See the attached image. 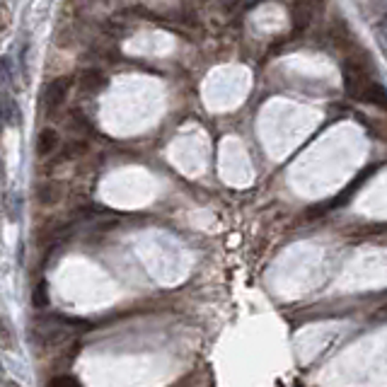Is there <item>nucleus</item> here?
<instances>
[{"instance_id":"20e7f679","label":"nucleus","mask_w":387,"mask_h":387,"mask_svg":"<svg viewBox=\"0 0 387 387\" xmlns=\"http://www.w3.org/2000/svg\"><path fill=\"white\" fill-rule=\"evenodd\" d=\"M73 85V78H56V80H51L46 85V90H44V109L51 114V111H56L58 107L63 105V100H66L68 90H71Z\"/></svg>"},{"instance_id":"ddd939ff","label":"nucleus","mask_w":387,"mask_h":387,"mask_svg":"<svg viewBox=\"0 0 387 387\" xmlns=\"http://www.w3.org/2000/svg\"><path fill=\"white\" fill-rule=\"evenodd\" d=\"M10 24V10L8 5H0V29H5Z\"/></svg>"},{"instance_id":"423d86ee","label":"nucleus","mask_w":387,"mask_h":387,"mask_svg":"<svg viewBox=\"0 0 387 387\" xmlns=\"http://www.w3.org/2000/svg\"><path fill=\"white\" fill-rule=\"evenodd\" d=\"M0 121L8 126H15L19 121V109L17 105H15L12 95L10 92H0Z\"/></svg>"},{"instance_id":"9b49d317","label":"nucleus","mask_w":387,"mask_h":387,"mask_svg":"<svg viewBox=\"0 0 387 387\" xmlns=\"http://www.w3.org/2000/svg\"><path fill=\"white\" fill-rule=\"evenodd\" d=\"M46 387H80V383L71 375H56L53 380H48Z\"/></svg>"},{"instance_id":"0eeeda50","label":"nucleus","mask_w":387,"mask_h":387,"mask_svg":"<svg viewBox=\"0 0 387 387\" xmlns=\"http://www.w3.org/2000/svg\"><path fill=\"white\" fill-rule=\"evenodd\" d=\"M107 78L102 75L100 71H82L80 78H78V87H80L82 92H100V87H105Z\"/></svg>"},{"instance_id":"f03ea898","label":"nucleus","mask_w":387,"mask_h":387,"mask_svg":"<svg viewBox=\"0 0 387 387\" xmlns=\"http://www.w3.org/2000/svg\"><path fill=\"white\" fill-rule=\"evenodd\" d=\"M370 80V68H368V61H366L363 56H351L349 61L344 63V85H346V92H349L351 97H356V100H361V95H363V90L368 87Z\"/></svg>"},{"instance_id":"6e6552de","label":"nucleus","mask_w":387,"mask_h":387,"mask_svg":"<svg viewBox=\"0 0 387 387\" xmlns=\"http://www.w3.org/2000/svg\"><path fill=\"white\" fill-rule=\"evenodd\" d=\"M61 196H63V187H61V184H56V182H46V184H42V187L37 189V201H39V204H44V206L58 204V201H61Z\"/></svg>"},{"instance_id":"4468645a","label":"nucleus","mask_w":387,"mask_h":387,"mask_svg":"<svg viewBox=\"0 0 387 387\" xmlns=\"http://www.w3.org/2000/svg\"><path fill=\"white\" fill-rule=\"evenodd\" d=\"M10 80V68H8V61H0V85H3V82H8Z\"/></svg>"},{"instance_id":"f8f14e48","label":"nucleus","mask_w":387,"mask_h":387,"mask_svg":"<svg viewBox=\"0 0 387 387\" xmlns=\"http://www.w3.org/2000/svg\"><path fill=\"white\" fill-rule=\"evenodd\" d=\"M46 305H48L46 286H44V283H39V286L34 288V307H46Z\"/></svg>"},{"instance_id":"39448f33","label":"nucleus","mask_w":387,"mask_h":387,"mask_svg":"<svg viewBox=\"0 0 387 387\" xmlns=\"http://www.w3.org/2000/svg\"><path fill=\"white\" fill-rule=\"evenodd\" d=\"M373 174H375V168H366L363 172H361L359 177H356V182H354V184H349V187H346L344 192H341L339 196H336L334 201H330V204L320 206V208H317V210H310V215H320V213H325V210H330V208H336V206L346 204V201H349L351 196L356 194V189H359L361 184H363V182H366V179H368V177H373Z\"/></svg>"},{"instance_id":"dca6fc26","label":"nucleus","mask_w":387,"mask_h":387,"mask_svg":"<svg viewBox=\"0 0 387 387\" xmlns=\"http://www.w3.org/2000/svg\"><path fill=\"white\" fill-rule=\"evenodd\" d=\"M0 170H3V165H0Z\"/></svg>"},{"instance_id":"2eb2a0df","label":"nucleus","mask_w":387,"mask_h":387,"mask_svg":"<svg viewBox=\"0 0 387 387\" xmlns=\"http://www.w3.org/2000/svg\"><path fill=\"white\" fill-rule=\"evenodd\" d=\"M0 378H3V366H0Z\"/></svg>"},{"instance_id":"7ed1b4c3","label":"nucleus","mask_w":387,"mask_h":387,"mask_svg":"<svg viewBox=\"0 0 387 387\" xmlns=\"http://www.w3.org/2000/svg\"><path fill=\"white\" fill-rule=\"evenodd\" d=\"M322 10V0H296L291 8V22L296 32H303L312 24L317 12Z\"/></svg>"},{"instance_id":"1a4fd4ad","label":"nucleus","mask_w":387,"mask_h":387,"mask_svg":"<svg viewBox=\"0 0 387 387\" xmlns=\"http://www.w3.org/2000/svg\"><path fill=\"white\" fill-rule=\"evenodd\" d=\"M58 145V134L53 129H44L37 138V153L39 155H51Z\"/></svg>"},{"instance_id":"f257e3e1","label":"nucleus","mask_w":387,"mask_h":387,"mask_svg":"<svg viewBox=\"0 0 387 387\" xmlns=\"http://www.w3.org/2000/svg\"><path fill=\"white\" fill-rule=\"evenodd\" d=\"M80 330H87L85 322L66 320V317H44L37 322V339L42 341V346L46 349H61V346L71 344L78 334H82Z\"/></svg>"},{"instance_id":"9d476101","label":"nucleus","mask_w":387,"mask_h":387,"mask_svg":"<svg viewBox=\"0 0 387 387\" xmlns=\"http://www.w3.org/2000/svg\"><path fill=\"white\" fill-rule=\"evenodd\" d=\"M361 100L368 102V105H375V107H385V87L380 85V82H368V87L363 90V95H361Z\"/></svg>"}]
</instances>
